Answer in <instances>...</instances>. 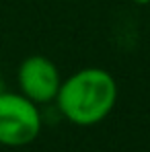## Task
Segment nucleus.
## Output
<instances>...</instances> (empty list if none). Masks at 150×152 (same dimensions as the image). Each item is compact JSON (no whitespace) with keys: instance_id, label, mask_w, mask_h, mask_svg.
<instances>
[{"instance_id":"4","label":"nucleus","mask_w":150,"mask_h":152,"mask_svg":"<svg viewBox=\"0 0 150 152\" xmlns=\"http://www.w3.org/2000/svg\"><path fill=\"white\" fill-rule=\"evenodd\" d=\"M4 91H6V88H4V82H2V78H0V95H2Z\"/></svg>"},{"instance_id":"2","label":"nucleus","mask_w":150,"mask_h":152,"mask_svg":"<svg viewBox=\"0 0 150 152\" xmlns=\"http://www.w3.org/2000/svg\"><path fill=\"white\" fill-rule=\"evenodd\" d=\"M43 117L37 103L21 93L0 95V146L21 148L37 140Z\"/></svg>"},{"instance_id":"5","label":"nucleus","mask_w":150,"mask_h":152,"mask_svg":"<svg viewBox=\"0 0 150 152\" xmlns=\"http://www.w3.org/2000/svg\"><path fill=\"white\" fill-rule=\"evenodd\" d=\"M138 4H146V2H150V0H136Z\"/></svg>"},{"instance_id":"1","label":"nucleus","mask_w":150,"mask_h":152,"mask_svg":"<svg viewBox=\"0 0 150 152\" xmlns=\"http://www.w3.org/2000/svg\"><path fill=\"white\" fill-rule=\"evenodd\" d=\"M117 82L111 72L91 66L80 68L66 80H62L56 105L62 117H66L74 126H97L117 103Z\"/></svg>"},{"instance_id":"3","label":"nucleus","mask_w":150,"mask_h":152,"mask_svg":"<svg viewBox=\"0 0 150 152\" xmlns=\"http://www.w3.org/2000/svg\"><path fill=\"white\" fill-rule=\"evenodd\" d=\"M17 80H19L21 95H25L27 99H31L37 105H48L56 101L60 84H62L58 66L45 56L25 58L19 66Z\"/></svg>"}]
</instances>
